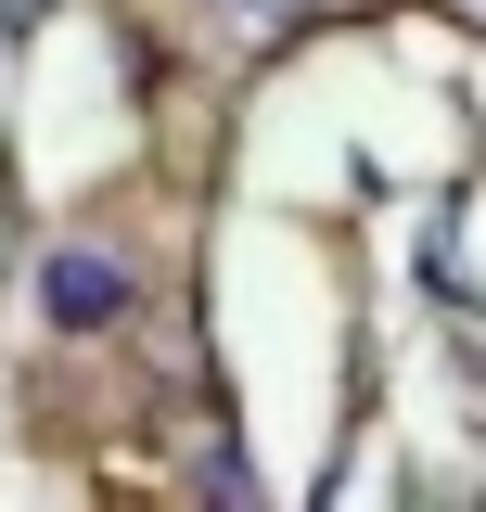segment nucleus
Listing matches in <instances>:
<instances>
[{"label":"nucleus","mask_w":486,"mask_h":512,"mask_svg":"<svg viewBox=\"0 0 486 512\" xmlns=\"http://www.w3.org/2000/svg\"><path fill=\"white\" fill-rule=\"evenodd\" d=\"M474 13H486V0H474Z\"/></svg>","instance_id":"f03ea898"},{"label":"nucleus","mask_w":486,"mask_h":512,"mask_svg":"<svg viewBox=\"0 0 486 512\" xmlns=\"http://www.w3.org/2000/svg\"><path fill=\"white\" fill-rule=\"evenodd\" d=\"M39 295H52V320H77V333H90V320H116V308H128V269H116V256H90V244H64Z\"/></svg>","instance_id":"f257e3e1"}]
</instances>
